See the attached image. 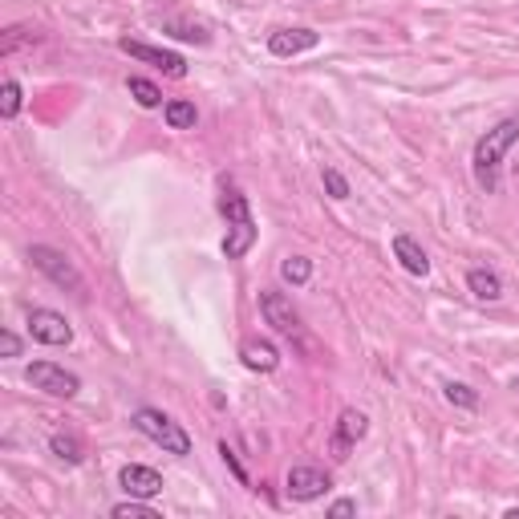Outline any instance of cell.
Returning a JSON list of instances; mask_svg holds the SVG:
<instances>
[{"mask_svg": "<svg viewBox=\"0 0 519 519\" xmlns=\"http://www.w3.org/2000/svg\"><path fill=\"white\" fill-rule=\"evenodd\" d=\"M29 260H33V268L45 272L58 289H69V292H86V280H81V272L69 264L66 256H61L58 248H45V244H33L29 248Z\"/></svg>", "mask_w": 519, "mask_h": 519, "instance_id": "4", "label": "cell"}, {"mask_svg": "<svg viewBox=\"0 0 519 519\" xmlns=\"http://www.w3.org/2000/svg\"><path fill=\"white\" fill-rule=\"evenodd\" d=\"M0 353H4V357H20V337L17 333H0Z\"/></svg>", "mask_w": 519, "mask_h": 519, "instance_id": "25", "label": "cell"}, {"mask_svg": "<svg viewBox=\"0 0 519 519\" xmlns=\"http://www.w3.org/2000/svg\"><path fill=\"white\" fill-rule=\"evenodd\" d=\"M321 45V33L313 29H276L268 37V53L272 58H300V53H308V49Z\"/></svg>", "mask_w": 519, "mask_h": 519, "instance_id": "12", "label": "cell"}, {"mask_svg": "<svg viewBox=\"0 0 519 519\" xmlns=\"http://www.w3.org/2000/svg\"><path fill=\"white\" fill-rule=\"evenodd\" d=\"M167 126H171V130H191L195 126V102H187V97H174V102H167Z\"/></svg>", "mask_w": 519, "mask_h": 519, "instance_id": "16", "label": "cell"}, {"mask_svg": "<svg viewBox=\"0 0 519 519\" xmlns=\"http://www.w3.org/2000/svg\"><path fill=\"white\" fill-rule=\"evenodd\" d=\"M366 430H369L366 414H361V410H341L337 430H333V459H349V451L366 438Z\"/></svg>", "mask_w": 519, "mask_h": 519, "instance_id": "10", "label": "cell"}, {"mask_svg": "<svg viewBox=\"0 0 519 519\" xmlns=\"http://www.w3.org/2000/svg\"><path fill=\"white\" fill-rule=\"evenodd\" d=\"M333 487V479H329L321 467H292L289 471V500H297V503H313V500H321L325 491Z\"/></svg>", "mask_w": 519, "mask_h": 519, "instance_id": "9", "label": "cell"}, {"mask_svg": "<svg viewBox=\"0 0 519 519\" xmlns=\"http://www.w3.org/2000/svg\"><path fill=\"white\" fill-rule=\"evenodd\" d=\"M25 377H29L33 390H45L49 398H77V390H81L77 374H69V369L53 366V361H33Z\"/></svg>", "mask_w": 519, "mask_h": 519, "instance_id": "6", "label": "cell"}, {"mask_svg": "<svg viewBox=\"0 0 519 519\" xmlns=\"http://www.w3.org/2000/svg\"><path fill=\"white\" fill-rule=\"evenodd\" d=\"M135 426L151 438V443H159L167 454H191V434L183 430V426L174 422V418H167L163 410H154V406H143V410H135Z\"/></svg>", "mask_w": 519, "mask_h": 519, "instance_id": "3", "label": "cell"}, {"mask_svg": "<svg viewBox=\"0 0 519 519\" xmlns=\"http://www.w3.org/2000/svg\"><path fill=\"white\" fill-rule=\"evenodd\" d=\"M240 357H244V366L256 369V374H272V369L280 366V353L272 341H244Z\"/></svg>", "mask_w": 519, "mask_h": 519, "instance_id": "14", "label": "cell"}, {"mask_svg": "<svg viewBox=\"0 0 519 519\" xmlns=\"http://www.w3.org/2000/svg\"><path fill=\"white\" fill-rule=\"evenodd\" d=\"M174 37H187V41H207V33L203 29H171Z\"/></svg>", "mask_w": 519, "mask_h": 519, "instance_id": "27", "label": "cell"}, {"mask_svg": "<svg viewBox=\"0 0 519 519\" xmlns=\"http://www.w3.org/2000/svg\"><path fill=\"white\" fill-rule=\"evenodd\" d=\"M29 333H33V341H41V345H69V341H74L69 321L61 317V313H53V308H33Z\"/></svg>", "mask_w": 519, "mask_h": 519, "instance_id": "8", "label": "cell"}, {"mask_svg": "<svg viewBox=\"0 0 519 519\" xmlns=\"http://www.w3.org/2000/svg\"><path fill=\"white\" fill-rule=\"evenodd\" d=\"M511 143H519V118H503L495 130H487V135L475 143V154H471L475 183L487 195L500 191V163H503V154L511 151Z\"/></svg>", "mask_w": 519, "mask_h": 519, "instance_id": "1", "label": "cell"}, {"mask_svg": "<svg viewBox=\"0 0 519 519\" xmlns=\"http://www.w3.org/2000/svg\"><path fill=\"white\" fill-rule=\"evenodd\" d=\"M220 454H223V462H228V467H231V475H236V479H240V483H248V471H244V462H240V454L231 451V446H228V443H220Z\"/></svg>", "mask_w": 519, "mask_h": 519, "instance_id": "24", "label": "cell"}, {"mask_svg": "<svg viewBox=\"0 0 519 519\" xmlns=\"http://www.w3.org/2000/svg\"><path fill=\"white\" fill-rule=\"evenodd\" d=\"M260 313H264V321H268L280 337H289V341H300V337H305L297 308H292V300L284 297V292H260Z\"/></svg>", "mask_w": 519, "mask_h": 519, "instance_id": "5", "label": "cell"}, {"mask_svg": "<svg viewBox=\"0 0 519 519\" xmlns=\"http://www.w3.org/2000/svg\"><path fill=\"white\" fill-rule=\"evenodd\" d=\"M467 289H471L479 300H500L503 297V284H500V276H495L491 268H471L467 272Z\"/></svg>", "mask_w": 519, "mask_h": 519, "instance_id": "15", "label": "cell"}, {"mask_svg": "<svg viewBox=\"0 0 519 519\" xmlns=\"http://www.w3.org/2000/svg\"><path fill=\"white\" fill-rule=\"evenodd\" d=\"M443 394H446V402L459 406V410H475V406H479V394H475L471 385H462V382H446Z\"/></svg>", "mask_w": 519, "mask_h": 519, "instance_id": "19", "label": "cell"}, {"mask_svg": "<svg viewBox=\"0 0 519 519\" xmlns=\"http://www.w3.org/2000/svg\"><path fill=\"white\" fill-rule=\"evenodd\" d=\"M130 97H135L143 110L163 106V89L154 86V81H146V77H130Z\"/></svg>", "mask_w": 519, "mask_h": 519, "instance_id": "17", "label": "cell"}, {"mask_svg": "<svg viewBox=\"0 0 519 519\" xmlns=\"http://www.w3.org/2000/svg\"><path fill=\"white\" fill-rule=\"evenodd\" d=\"M280 276L289 280V284H308V276H313V260H305V256H289L284 264H280Z\"/></svg>", "mask_w": 519, "mask_h": 519, "instance_id": "18", "label": "cell"}, {"mask_svg": "<svg viewBox=\"0 0 519 519\" xmlns=\"http://www.w3.org/2000/svg\"><path fill=\"white\" fill-rule=\"evenodd\" d=\"M0 114H4V118H17L20 114V86L12 81V77L4 81V89H0Z\"/></svg>", "mask_w": 519, "mask_h": 519, "instance_id": "21", "label": "cell"}, {"mask_svg": "<svg viewBox=\"0 0 519 519\" xmlns=\"http://www.w3.org/2000/svg\"><path fill=\"white\" fill-rule=\"evenodd\" d=\"M321 179H325V191L333 195V199H349V183H345V174H341V171L325 167V174H321Z\"/></svg>", "mask_w": 519, "mask_h": 519, "instance_id": "23", "label": "cell"}, {"mask_svg": "<svg viewBox=\"0 0 519 519\" xmlns=\"http://www.w3.org/2000/svg\"><path fill=\"white\" fill-rule=\"evenodd\" d=\"M394 256L402 260V268L410 272V276H426V272H430V256H426L422 244L414 240V236H406V231L394 236Z\"/></svg>", "mask_w": 519, "mask_h": 519, "instance_id": "13", "label": "cell"}, {"mask_svg": "<svg viewBox=\"0 0 519 519\" xmlns=\"http://www.w3.org/2000/svg\"><path fill=\"white\" fill-rule=\"evenodd\" d=\"M118 483H122L126 495H135V500H154V495H163V475L154 471V467H143V462H130L118 471Z\"/></svg>", "mask_w": 519, "mask_h": 519, "instance_id": "11", "label": "cell"}, {"mask_svg": "<svg viewBox=\"0 0 519 519\" xmlns=\"http://www.w3.org/2000/svg\"><path fill=\"white\" fill-rule=\"evenodd\" d=\"M220 212L228 215V236H223V256H228V260L248 256V248L256 244V220H252L248 195H240L236 187H228V191L220 195Z\"/></svg>", "mask_w": 519, "mask_h": 519, "instance_id": "2", "label": "cell"}, {"mask_svg": "<svg viewBox=\"0 0 519 519\" xmlns=\"http://www.w3.org/2000/svg\"><path fill=\"white\" fill-rule=\"evenodd\" d=\"M110 515L114 519H159V511L146 507V500H135V495H130V503H118Z\"/></svg>", "mask_w": 519, "mask_h": 519, "instance_id": "20", "label": "cell"}, {"mask_svg": "<svg viewBox=\"0 0 519 519\" xmlns=\"http://www.w3.org/2000/svg\"><path fill=\"white\" fill-rule=\"evenodd\" d=\"M507 519H519V507H507Z\"/></svg>", "mask_w": 519, "mask_h": 519, "instance_id": "28", "label": "cell"}, {"mask_svg": "<svg viewBox=\"0 0 519 519\" xmlns=\"http://www.w3.org/2000/svg\"><path fill=\"white\" fill-rule=\"evenodd\" d=\"M53 454L66 462H81V446H77V438H66V434H53Z\"/></svg>", "mask_w": 519, "mask_h": 519, "instance_id": "22", "label": "cell"}, {"mask_svg": "<svg viewBox=\"0 0 519 519\" xmlns=\"http://www.w3.org/2000/svg\"><path fill=\"white\" fill-rule=\"evenodd\" d=\"M118 49H122L126 58L146 61V66H159L167 77H187V61L179 58V53H171V49H154V45H143V41H130V37L118 41Z\"/></svg>", "mask_w": 519, "mask_h": 519, "instance_id": "7", "label": "cell"}, {"mask_svg": "<svg viewBox=\"0 0 519 519\" xmlns=\"http://www.w3.org/2000/svg\"><path fill=\"white\" fill-rule=\"evenodd\" d=\"M353 511H357V503H353V500H337L333 507H329V515L341 519V515H353Z\"/></svg>", "mask_w": 519, "mask_h": 519, "instance_id": "26", "label": "cell"}]
</instances>
